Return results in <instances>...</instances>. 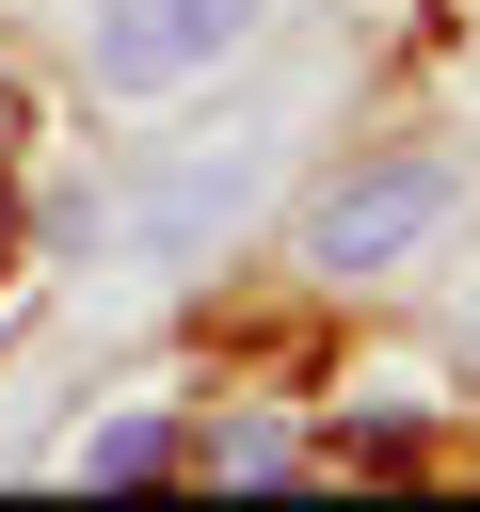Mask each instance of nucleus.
I'll use <instances>...</instances> for the list:
<instances>
[{
  "instance_id": "39448f33",
  "label": "nucleus",
  "mask_w": 480,
  "mask_h": 512,
  "mask_svg": "<svg viewBox=\"0 0 480 512\" xmlns=\"http://www.w3.org/2000/svg\"><path fill=\"white\" fill-rule=\"evenodd\" d=\"M288 464H304L288 432H224V448H208V480H288Z\"/></svg>"
},
{
  "instance_id": "0eeeda50",
  "label": "nucleus",
  "mask_w": 480,
  "mask_h": 512,
  "mask_svg": "<svg viewBox=\"0 0 480 512\" xmlns=\"http://www.w3.org/2000/svg\"><path fill=\"white\" fill-rule=\"evenodd\" d=\"M448 320H464V368H480V272H464V304H448Z\"/></svg>"
},
{
  "instance_id": "20e7f679",
  "label": "nucleus",
  "mask_w": 480,
  "mask_h": 512,
  "mask_svg": "<svg viewBox=\"0 0 480 512\" xmlns=\"http://www.w3.org/2000/svg\"><path fill=\"white\" fill-rule=\"evenodd\" d=\"M176 464V432L160 416H112V432H80V480H160Z\"/></svg>"
},
{
  "instance_id": "7ed1b4c3",
  "label": "nucleus",
  "mask_w": 480,
  "mask_h": 512,
  "mask_svg": "<svg viewBox=\"0 0 480 512\" xmlns=\"http://www.w3.org/2000/svg\"><path fill=\"white\" fill-rule=\"evenodd\" d=\"M272 0H96L80 16V80L96 96H176V80H224V48H256Z\"/></svg>"
},
{
  "instance_id": "6e6552de",
  "label": "nucleus",
  "mask_w": 480,
  "mask_h": 512,
  "mask_svg": "<svg viewBox=\"0 0 480 512\" xmlns=\"http://www.w3.org/2000/svg\"><path fill=\"white\" fill-rule=\"evenodd\" d=\"M0 256H16V192H0Z\"/></svg>"
},
{
  "instance_id": "f03ea898",
  "label": "nucleus",
  "mask_w": 480,
  "mask_h": 512,
  "mask_svg": "<svg viewBox=\"0 0 480 512\" xmlns=\"http://www.w3.org/2000/svg\"><path fill=\"white\" fill-rule=\"evenodd\" d=\"M448 208H464V160H432V144H400V160H352V176L304 208V272L368 288V272L432 256V240H448Z\"/></svg>"
},
{
  "instance_id": "f257e3e1",
  "label": "nucleus",
  "mask_w": 480,
  "mask_h": 512,
  "mask_svg": "<svg viewBox=\"0 0 480 512\" xmlns=\"http://www.w3.org/2000/svg\"><path fill=\"white\" fill-rule=\"evenodd\" d=\"M256 176H272V128H192V144H160L144 176L96 192L80 256H112V272H192V256L256 208Z\"/></svg>"
},
{
  "instance_id": "423d86ee",
  "label": "nucleus",
  "mask_w": 480,
  "mask_h": 512,
  "mask_svg": "<svg viewBox=\"0 0 480 512\" xmlns=\"http://www.w3.org/2000/svg\"><path fill=\"white\" fill-rule=\"evenodd\" d=\"M0 144H32V96H16V80H0Z\"/></svg>"
}]
</instances>
